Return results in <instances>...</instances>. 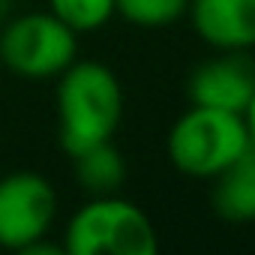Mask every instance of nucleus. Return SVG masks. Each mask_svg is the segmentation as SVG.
<instances>
[{"instance_id": "20e7f679", "label": "nucleus", "mask_w": 255, "mask_h": 255, "mask_svg": "<svg viewBox=\"0 0 255 255\" xmlns=\"http://www.w3.org/2000/svg\"><path fill=\"white\" fill-rule=\"evenodd\" d=\"M78 60V33L54 12H24L0 27V66L21 78H57Z\"/></svg>"}, {"instance_id": "f8f14e48", "label": "nucleus", "mask_w": 255, "mask_h": 255, "mask_svg": "<svg viewBox=\"0 0 255 255\" xmlns=\"http://www.w3.org/2000/svg\"><path fill=\"white\" fill-rule=\"evenodd\" d=\"M243 123H246L249 141H252V147H255V93H252V99H249L246 108H243Z\"/></svg>"}, {"instance_id": "1a4fd4ad", "label": "nucleus", "mask_w": 255, "mask_h": 255, "mask_svg": "<svg viewBox=\"0 0 255 255\" xmlns=\"http://www.w3.org/2000/svg\"><path fill=\"white\" fill-rule=\"evenodd\" d=\"M72 168H75V180L87 195H114L120 192L123 180H126V162L123 153L111 144H93L81 153L72 156Z\"/></svg>"}, {"instance_id": "9d476101", "label": "nucleus", "mask_w": 255, "mask_h": 255, "mask_svg": "<svg viewBox=\"0 0 255 255\" xmlns=\"http://www.w3.org/2000/svg\"><path fill=\"white\" fill-rule=\"evenodd\" d=\"M186 9L189 0H114V15L147 30L177 24L180 18H186Z\"/></svg>"}, {"instance_id": "7ed1b4c3", "label": "nucleus", "mask_w": 255, "mask_h": 255, "mask_svg": "<svg viewBox=\"0 0 255 255\" xmlns=\"http://www.w3.org/2000/svg\"><path fill=\"white\" fill-rule=\"evenodd\" d=\"M69 255H156L159 234L153 219L135 204L114 195H90L63 231Z\"/></svg>"}, {"instance_id": "f03ea898", "label": "nucleus", "mask_w": 255, "mask_h": 255, "mask_svg": "<svg viewBox=\"0 0 255 255\" xmlns=\"http://www.w3.org/2000/svg\"><path fill=\"white\" fill-rule=\"evenodd\" d=\"M252 147L243 114L192 105L168 129L165 150L171 165L195 180H213Z\"/></svg>"}, {"instance_id": "f257e3e1", "label": "nucleus", "mask_w": 255, "mask_h": 255, "mask_svg": "<svg viewBox=\"0 0 255 255\" xmlns=\"http://www.w3.org/2000/svg\"><path fill=\"white\" fill-rule=\"evenodd\" d=\"M123 117L120 78L99 60H75L57 75V141L75 156L111 141Z\"/></svg>"}, {"instance_id": "6e6552de", "label": "nucleus", "mask_w": 255, "mask_h": 255, "mask_svg": "<svg viewBox=\"0 0 255 255\" xmlns=\"http://www.w3.org/2000/svg\"><path fill=\"white\" fill-rule=\"evenodd\" d=\"M213 210L228 222H255V147L213 177Z\"/></svg>"}, {"instance_id": "0eeeda50", "label": "nucleus", "mask_w": 255, "mask_h": 255, "mask_svg": "<svg viewBox=\"0 0 255 255\" xmlns=\"http://www.w3.org/2000/svg\"><path fill=\"white\" fill-rule=\"evenodd\" d=\"M186 18L213 51L255 48V0H189Z\"/></svg>"}, {"instance_id": "9b49d317", "label": "nucleus", "mask_w": 255, "mask_h": 255, "mask_svg": "<svg viewBox=\"0 0 255 255\" xmlns=\"http://www.w3.org/2000/svg\"><path fill=\"white\" fill-rule=\"evenodd\" d=\"M48 12H54L75 33H90L114 18V0H48Z\"/></svg>"}, {"instance_id": "423d86ee", "label": "nucleus", "mask_w": 255, "mask_h": 255, "mask_svg": "<svg viewBox=\"0 0 255 255\" xmlns=\"http://www.w3.org/2000/svg\"><path fill=\"white\" fill-rule=\"evenodd\" d=\"M186 93L192 105L243 114L255 93V63L246 57V51H216L192 69Z\"/></svg>"}, {"instance_id": "39448f33", "label": "nucleus", "mask_w": 255, "mask_h": 255, "mask_svg": "<svg viewBox=\"0 0 255 255\" xmlns=\"http://www.w3.org/2000/svg\"><path fill=\"white\" fill-rule=\"evenodd\" d=\"M57 219V189L36 171L0 177V249L24 252L48 237Z\"/></svg>"}]
</instances>
